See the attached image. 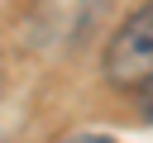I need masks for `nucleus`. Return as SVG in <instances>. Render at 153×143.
<instances>
[{"instance_id":"obj_2","label":"nucleus","mask_w":153,"mask_h":143,"mask_svg":"<svg viewBox=\"0 0 153 143\" xmlns=\"http://www.w3.org/2000/svg\"><path fill=\"white\" fill-rule=\"evenodd\" d=\"M139 95H143V100H139V110H143V119H153V76H148V81L139 86Z\"/></svg>"},{"instance_id":"obj_1","label":"nucleus","mask_w":153,"mask_h":143,"mask_svg":"<svg viewBox=\"0 0 153 143\" xmlns=\"http://www.w3.org/2000/svg\"><path fill=\"white\" fill-rule=\"evenodd\" d=\"M148 76H153V0L129 10L124 24L105 43V81L110 86L139 91Z\"/></svg>"},{"instance_id":"obj_3","label":"nucleus","mask_w":153,"mask_h":143,"mask_svg":"<svg viewBox=\"0 0 153 143\" xmlns=\"http://www.w3.org/2000/svg\"><path fill=\"white\" fill-rule=\"evenodd\" d=\"M62 143H115L110 133H67Z\"/></svg>"}]
</instances>
